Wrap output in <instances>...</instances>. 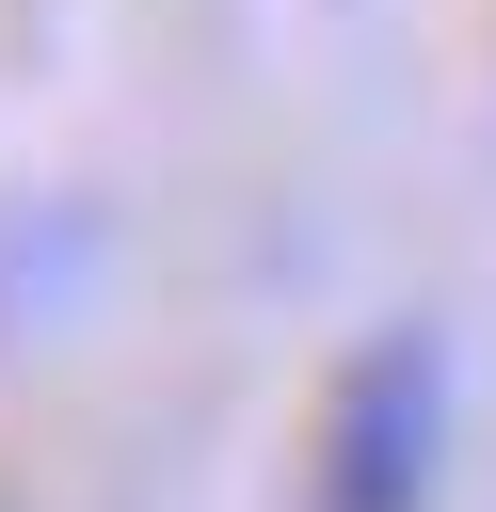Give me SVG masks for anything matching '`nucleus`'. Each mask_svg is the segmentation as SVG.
I'll return each mask as SVG.
<instances>
[{"mask_svg":"<svg viewBox=\"0 0 496 512\" xmlns=\"http://www.w3.org/2000/svg\"><path fill=\"white\" fill-rule=\"evenodd\" d=\"M432 448H448V336H368L336 368V416H320V512H416L432 496Z\"/></svg>","mask_w":496,"mask_h":512,"instance_id":"f257e3e1","label":"nucleus"}]
</instances>
